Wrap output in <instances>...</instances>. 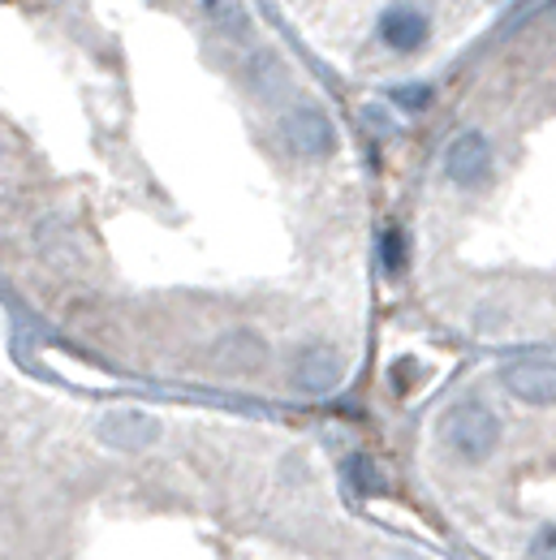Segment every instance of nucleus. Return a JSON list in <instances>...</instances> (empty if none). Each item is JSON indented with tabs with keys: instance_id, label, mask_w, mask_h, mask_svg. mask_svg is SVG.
<instances>
[{
	"instance_id": "f257e3e1",
	"label": "nucleus",
	"mask_w": 556,
	"mask_h": 560,
	"mask_svg": "<svg viewBox=\"0 0 556 560\" xmlns=\"http://www.w3.org/2000/svg\"><path fill=\"white\" fill-rule=\"evenodd\" d=\"M436 440L440 448L462 462V466H484L496 457L505 440V422L487 406L484 397H457L440 419H436Z\"/></svg>"
},
{
	"instance_id": "f03ea898",
	"label": "nucleus",
	"mask_w": 556,
	"mask_h": 560,
	"mask_svg": "<svg viewBox=\"0 0 556 560\" xmlns=\"http://www.w3.org/2000/svg\"><path fill=\"white\" fill-rule=\"evenodd\" d=\"M280 151L298 164H320L337 151V121L328 117V108L311 104V100H293L277 121Z\"/></svg>"
},
{
	"instance_id": "7ed1b4c3",
	"label": "nucleus",
	"mask_w": 556,
	"mask_h": 560,
	"mask_svg": "<svg viewBox=\"0 0 556 560\" xmlns=\"http://www.w3.org/2000/svg\"><path fill=\"white\" fill-rule=\"evenodd\" d=\"M346 380V353L328 341H306L289 358V388L298 397H328Z\"/></svg>"
},
{
	"instance_id": "20e7f679",
	"label": "nucleus",
	"mask_w": 556,
	"mask_h": 560,
	"mask_svg": "<svg viewBox=\"0 0 556 560\" xmlns=\"http://www.w3.org/2000/svg\"><path fill=\"white\" fill-rule=\"evenodd\" d=\"M491 164H496V151L484 130H462L453 135L444 155H440V168H444V182L457 186V190H479L487 177H491Z\"/></svg>"
},
{
	"instance_id": "39448f33",
	"label": "nucleus",
	"mask_w": 556,
	"mask_h": 560,
	"mask_svg": "<svg viewBox=\"0 0 556 560\" xmlns=\"http://www.w3.org/2000/svg\"><path fill=\"white\" fill-rule=\"evenodd\" d=\"M204 358H208L211 371H220L224 380H246V375L268 366V341L255 328H229V332H220L211 341Z\"/></svg>"
},
{
	"instance_id": "423d86ee",
	"label": "nucleus",
	"mask_w": 556,
	"mask_h": 560,
	"mask_svg": "<svg viewBox=\"0 0 556 560\" xmlns=\"http://www.w3.org/2000/svg\"><path fill=\"white\" fill-rule=\"evenodd\" d=\"M500 388L531 406V410H553L556 406V362L553 358H518L500 366Z\"/></svg>"
},
{
	"instance_id": "0eeeda50",
	"label": "nucleus",
	"mask_w": 556,
	"mask_h": 560,
	"mask_svg": "<svg viewBox=\"0 0 556 560\" xmlns=\"http://www.w3.org/2000/svg\"><path fill=\"white\" fill-rule=\"evenodd\" d=\"M427 35H431V18H427V9L415 4V0H393V4L380 13V44H384L389 52H397V57L422 52Z\"/></svg>"
},
{
	"instance_id": "6e6552de",
	"label": "nucleus",
	"mask_w": 556,
	"mask_h": 560,
	"mask_svg": "<svg viewBox=\"0 0 556 560\" xmlns=\"http://www.w3.org/2000/svg\"><path fill=\"white\" fill-rule=\"evenodd\" d=\"M100 440L108 448H121V453H139L147 444L160 440V419L142 415V410H113L100 419Z\"/></svg>"
},
{
	"instance_id": "1a4fd4ad",
	"label": "nucleus",
	"mask_w": 556,
	"mask_h": 560,
	"mask_svg": "<svg viewBox=\"0 0 556 560\" xmlns=\"http://www.w3.org/2000/svg\"><path fill=\"white\" fill-rule=\"evenodd\" d=\"M242 82H246L251 95H259V100H277L280 91H285V82H289V66L280 61L273 48H259V52L246 57Z\"/></svg>"
},
{
	"instance_id": "9d476101",
	"label": "nucleus",
	"mask_w": 556,
	"mask_h": 560,
	"mask_svg": "<svg viewBox=\"0 0 556 560\" xmlns=\"http://www.w3.org/2000/svg\"><path fill=\"white\" fill-rule=\"evenodd\" d=\"M204 18L229 44H251V35H255V18H251L246 0H204Z\"/></svg>"
},
{
	"instance_id": "9b49d317",
	"label": "nucleus",
	"mask_w": 556,
	"mask_h": 560,
	"mask_svg": "<svg viewBox=\"0 0 556 560\" xmlns=\"http://www.w3.org/2000/svg\"><path fill=\"white\" fill-rule=\"evenodd\" d=\"M380 259H384V268H389L393 277L406 272V264H410V246H406V233H402V229H389V233L380 237Z\"/></svg>"
},
{
	"instance_id": "f8f14e48",
	"label": "nucleus",
	"mask_w": 556,
	"mask_h": 560,
	"mask_svg": "<svg viewBox=\"0 0 556 560\" xmlns=\"http://www.w3.org/2000/svg\"><path fill=\"white\" fill-rule=\"evenodd\" d=\"M346 479H349V488L358 491V495L384 491V483H380V470H375L367 457H349V462H346Z\"/></svg>"
},
{
	"instance_id": "ddd939ff",
	"label": "nucleus",
	"mask_w": 556,
	"mask_h": 560,
	"mask_svg": "<svg viewBox=\"0 0 556 560\" xmlns=\"http://www.w3.org/2000/svg\"><path fill=\"white\" fill-rule=\"evenodd\" d=\"M526 560H556V517L540 522L526 539Z\"/></svg>"
},
{
	"instance_id": "4468645a",
	"label": "nucleus",
	"mask_w": 556,
	"mask_h": 560,
	"mask_svg": "<svg viewBox=\"0 0 556 560\" xmlns=\"http://www.w3.org/2000/svg\"><path fill=\"white\" fill-rule=\"evenodd\" d=\"M397 100H402V108H427L431 104V86H406V91H397Z\"/></svg>"
},
{
	"instance_id": "2eb2a0df",
	"label": "nucleus",
	"mask_w": 556,
	"mask_h": 560,
	"mask_svg": "<svg viewBox=\"0 0 556 560\" xmlns=\"http://www.w3.org/2000/svg\"><path fill=\"white\" fill-rule=\"evenodd\" d=\"M389 560H418V557H410V552H397V557H389Z\"/></svg>"
},
{
	"instance_id": "dca6fc26",
	"label": "nucleus",
	"mask_w": 556,
	"mask_h": 560,
	"mask_svg": "<svg viewBox=\"0 0 556 560\" xmlns=\"http://www.w3.org/2000/svg\"><path fill=\"white\" fill-rule=\"evenodd\" d=\"M553 22H556V4H553Z\"/></svg>"
}]
</instances>
